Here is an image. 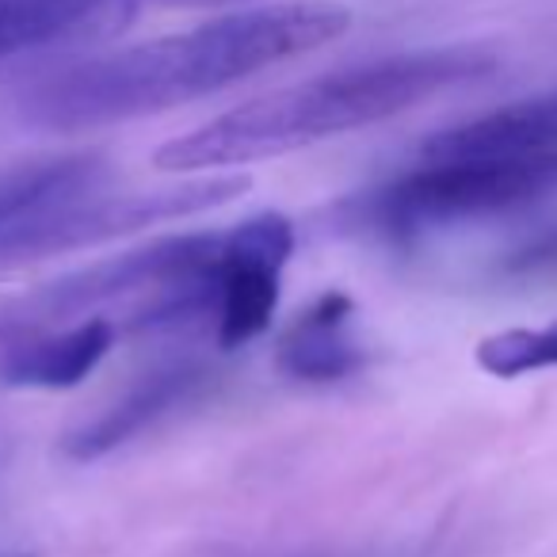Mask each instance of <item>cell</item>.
<instances>
[{"label": "cell", "mask_w": 557, "mask_h": 557, "mask_svg": "<svg viewBox=\"0 0 557 557\" xmlns=\"http://www.w3.org/2000/svg\"><path fill=\"white\" fill-rule=\"evenodd\" d=\"M557 187L554 153L424 157V164L367 195L363 214L386 237H417L435 225L508 214Z\"/></svg>", "instance_id": "obj_3"}, {"label": "cell", "mask_w": 557, "mask_h": 557, "mask_svg": "<svg viewBox=\"0 0 557 557\" xmlns=\"http://www.w3.org/2000/svg\"><path fill=\"white\" fill-rule=\"evenodd\" d=\"M115 344V325L103 318L81 321L54 336L20 341L0 359V382L27 389H70L100 367Z\"/></svg>", "instance_id": "obj_10"}, {"label": "cell", "mask_w": 557, "mask_h": 557, "mask_svg": "<svg viewBox=\"0 0 557 557\" xmlns=\"http://www.w3.org/2000/svg\"><path fill=\"white\" fill-rule=\"evenodd\" d=\"M207 382H210V371L195 363L164 367V371H157V374H146V379L126 397H119L111 409H103L96 420H88L77 432L65 435V443H62L65 455L77 458V462H92V458L111 455V450L123 447L126 440L146 432L149 424H157L161 417H169L180 405L191 401Z\"/></svg>", "instance_id": "obj_7"}, {"label": "cell", "mask_w": 557, "mask_h": 557, "mask_svg": "<svg viewBox=\"0 0 557 557\" xmlns=\"http://www.w3.org/2000/svg\"><path fill=\"white\" fill-rule=\"evenodd\" d=\"M248 184H252L248 176H210L180 187H164V191L85 195L77 202L50 207L42 214L0 230V268L70 252V248H88L100 245V240H115L123 233L146 230V225L157 222H172V218L202 214V210H214L222 202L245 195Z\"/></svg>", "instance_id": "obj_4"}, {"label": "cell", "mask_w": 557, "mask_h": 557, "mask_svg": "<svg viewBox=\"0 0 557 557\" xmlns=\"http://www.w3.org/2000/svg\"><path fill=\"white\" fill-rule=\"evenodd\" d=\"M504 275L508 278L557 275V222H549L542 233H534L531 240H523V245L504 260Z\"/></svg>", "instance_id": "obj_14"}, {"label": "cell", "mask_w": 557, "mask_h": 557, "mask_svg": "<svg viewBox=\"0 0 557 557\" xmlns=\"http://www.w3.org/2000/svg\"><path fill=\"white\" fill-rule=\"evenodd\" d=\"M478 367L493 379H523L557 367V321L546 329H504L478 344Z\"/></svg>", "instance_id": "obj_13"}, {"label": "cell", "mask_w": 557, "mask_h": 557, "mask_svg": "<svg viewBox=\"0 0 557 557\" xmlns=\"http://www.w3.org/2000/svg\"><path fill=\"white\" fill-rule=\"evenodd\" d=\"M557 149V88L450 126L424 146V157H519Z\"/></svg>", "instance_id": "obj_8"}, {"label": "cell", "mask_w": 557, "mask_h": 557, "mask_svg": "<svg viewBox=\"0 0 557 557\" xmlns=\"http://www.w3.org/2000/svg\"><path fill=\"white\" fill-rule=\"evenodd\" d=\"M138 0H0V62L12 54L85 39L134 16Z\"/></svg>", "instance_id": "obj_11"}, {"label": "cell", "mask_w": 557, "mask_h": 557, "mask_svg": "<svg viewBox=\"0 0 557 557\" xmlns=\"http://www.w3.org/2000/svg\"><path fill=\"white\" fill-rule=\"evenodd\" d=\"M138 4H161V9H222V4H245V0H138Z\"/></svg>", "instance_id": "obj_15"}, {"label": "cell", "mask_w": 557, "mask_h": 557, "mask_svg": "<svg viewBox=\"0 0 557 557\" xmlns=\"http://www.w3.org/2000/svg\"><path fill=\"white\" fill-rule=\"evenodd\" d=\"M108 176V164L96 153L47 157L0 169V230L35 218L50 207H65L85 195H96Z\"/></svg>", "instance_id": "obj_12"}, {"label": "cell", "mask_w": 557, "mask_h": 557, "mask_svg": "<svg viewBox=\"0 0 557 557\" xmlns=\"http://www.w3.org/2000/svg\"><path fill=\"white\" fill-rule=\"evenodd\" d=\"M493 70L496 58L473 47L417 50V54L351 65L298 88L248 100L210 119L199 131L180 134L157 149L153 164L161 172H202L263 161L394 119L432 96L488 77Z\"/></svg>", "instance_id": "obj_2"}, {"label": "cell", "mask_w": 557, "mask_h": 557, "mask_svg": "<svg viewBox=\"0 0 557 557\" xmlns=\"http://www.w3.org/2000/svg\"><path fill=\"white\" fill-rule=\"evenodd\" d=\"M351 12L336 0H287L230 12L184 35L88 58L35 81L20 111L42 131H88L157 115L341 39Z\"/></svg>", "instance_id": "obj_1"}, {"label": "cell", "mask_w": 557, "mask_h": 557, "mask_svg": "<svg viewBox=\"0 0 557 557\" xmlns=\"http://www.w3.org/2000/svg\"><path fill=\"white\" fill-rule=\"evenodd\" d=\"M356 302L341 290L321 295L287 336L278 341V371L298 382H341L367 363L363 348L348 336Z\"/></svg>", "instance_id": "obj_9"}, {"label": "cell", "mask_w": 557, "mask_h": 557, "mask_svg": "<svg viewBox=\"0 0 557 557\" xmlns=\"http://www.w3.org/2000/svg\"><path fill=\"white\" fill-rule=\"evenodd\" d=\"M295 252V225L283 214H256L225 233L214 275L218 344L245 348L268 333L278 306V275Z\"/></svg>", "instance_id": "obj_6"}, {"label": "cell", "mask_w": 557, "mask_h": 557, "mask_svg": "<svg viewBox=\"0 0 557 557\" xmlns=\"http://www.w3.org/2000/svg\"><path fill=\"white\" fill-rule=\"evenodd\" d=\"M225 233H184V237H161L146 248L111 256L103 263L65 275L47 290L24 302L20 321H58L85 313L111 298L134 295V290H195L214 287L218 263H222Z\"/></svg>", "instance_id": "obj_5"}]
</instances>
